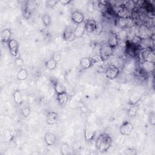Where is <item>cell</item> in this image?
Masks as SVG:
<instances>
[{
    "instance_id": "cell-1",
    "label": "cell",
    "mask_w": 155,
    "mask_h": 155,
    "mask_svg": "<svg viewBox=\"0 0 155 155\" xmlns=\"http://www.w3.org/2000/svg\"><path fill=\"white\" fill-rule=\"evenodd\" d=\"M112 143L111 137L107 133L100 134L96 141V147L100 152L104 153L107 152L111 147Z\"/></svg>"
},
{
    "instance_id": "cell-2",
    "label": "cell",
    "mask_w": 155,
    "mask_h": 155,
    "mask_svg": "<svg viewBox=\"0 0 155 155\" xmlns=\"http://www.w3.org/2000/svg\"><path fill=\"white\" fill-rule=\"evenodd\" d=\"M151 27L143 23L137 27L136 35H138L140 38H147L151 37Z\"/></svg>"
},
{
    "instance_id": "cell-3",
    "label": "cell",
    "mask_w": 155,
    "mask_h": 155,
    "mask_svg": "<svg viewBox=\"0 0 155 155\" xmlns=\"http://www.w3.org/2000/svg\"><path fill=\"white\" fill-rule=\"evenodd\" d=\"M119 73H120L119 68L116 65L113 64H111L107 67L105 72V74L107 78H108V79L112 80L115 79L116 77H117Z\"/></svg>"
},
{
    "instance_id": "cell-4",
    "label": "cell",
    "mask_w": 155,
    "mask_h": 155,
    "mask_svg": "<svg viewBox=\"0 0 155 155\" xmlns=\"http://www.w3.org/2000/svg\"><path fill=\"white\" fill-rule=\"evenodd\" d=\"M113 48L111 47L107 43L104 44L100 48L99 55L104 59H108L113 53Z\"/></svg>"
},
{
    "instance_id": "cell-5",
    "label": "cell",
    "mask_w": 155,
    "mask_h": 155,
    "mask_svg": "<svg viewBox=\"0 0 155 155\" xmlns=\"http://www.w3.org/2000/svg\"><path fill=\"white\" fill-rule=\"evenodd\" d=\"M140 56L142 59V61H147L154 63L155 62V54L153 49L143 50L140 54Z\"/></svg>"
},
{
    "instance_id": "cell-6",
    "label": "cell",
    "mask_w": 155,
    "mask_h": 155,
    "mask_svg": "<svg viewBox=\"0 0 155 155\" xmlns=\"http://www.w3.org/2000/svg\"><path fill=\"white\" fill-rule=\"evenodd\" d=\"M133 125L132 123L125 121L124 122L120 127V132L122 135L128 136L130 135L133 131Z\"/></svg>"
},
{
    "instance_id": "cell-7",
    "label": "cell",
    "mask_w": 155,
    "mask_h": 155,
    "mask_svg": "<svg viewBox=\"0 0 155 155\" xmlns=\"http://www.w3.org/2000/svg\"><path fill=\"white\" fill-rule=\"evenodd\" d=\"M8 47L10 50V54L13 57H16L18 54L19 44L16 39H11L8 43Z\"/></svg>"
},
{
    "instance_id": "cell-8",
    "label": "cell",
    "mask_w": 155,
    "mask_h": 155,
    "mask_svg": "<svg viewBox=\"0 0 155 155\" xmlns=\"http://www.w3.org/2000/svg\"><path fill=\"white\" fill-rule=\"evenodd\" d=\"M154 43V39L151 38H142L138 46L143 50L151 49Z\"/></svg>"
},
{
    "instance_id": "cell-9",
    "label": "cell",
    "mask_w": 155,
    "mask_h": 155,
    "mask_svg": "<svg viewBox=\"0 0 155 155\" xmlns=\"http://www.w3.org/2000/svg\"><path fill=\"white\" fill-rule=\"evenodd\" d=\"M71 19L76 24H80L84 21V16L80 11H74L71 15Z\"/></svg>"
},
{
    "instance_id": "cell-10",
    "label": "cell",
    "mask_w": 155,
    "mask_h": 155,
    "mask_svg": "<svg viewBox=\"0 0 155 155\" xmlns=\"http://www.w3.org/2000/svg\"><path fill=\"white\" fill-rule=\"evenodd\" d=\"M59 118V114L55 111H49L47 113L45 120L47 124L53 125L57 122Z\"/></svg>"
},
{
    "instance_id": "cell-11",
    "label": "cell",
    "mask_w": 155,
    "mask_h": 155,
    "mask_svg": "<svg viewBox=\"0 0 155 155\" xmlns=\"http://www.w3.org/2000/svg\"><path fill=\"white\" fill-rule=\"evenodd\" d=\"M84 24H85V31H87L88 33H93L97 30V23L96 21L94 19H87L84 22Z\"/></svg>"
},
{
    "instance_id": "cell-12",
    "label": "cell",
    "mask_w": 155,
    "mask_h": 155,
    "mask_svg": "<svg viewBox=\"0 0 155 155\" xmlns=\"http://www.w3.org/2000/svg\"><path fill=\"white\" fill-rule=\"evenodd\" d=\"M140 68H141L143 71H145L147 73H152L154 71L155 64L154 62H149L147 61H143L141 62Z\"/></svg>"
},
{
    "instance_id": "cell-13",
    "label": "cell",
    "mask_w": 155,
    "mask_h": 155,
    "mask_svg": "<svg viewBox=\"0 0 155 155\" xmlns=\"http://www.w3.org/2000/svg\"><path fill=\"white\" fill-rule=\"evenodd\" d=\"M44 141L48 146L53 145L56 142V137L54 134L51 132H46L44 135Z\"/></svg>"
},
{
    "instance_id": "cell-14",
    "label": "cell",
    "mask_w": 155,
    "mask_h": 155,
    "mask_svg": "<svg viewBox=\"0 0 155 155\" xmlns=\"http://www.w3.org/2000/svg\"><path fill=\"white\" fill-rule=\"evenodd\" d=\"M53 88L57 94L67 92L66 88L64 85L58 80L53 81Z\"/></svg>"
},
{
    "instance_id": "cell-15",
    "label": "cell",
    "mask_w": 155,
    "mask_h": 155,
    "mask_svg": "<svg viewBox=\"0 0 155 155\" xmlns=\"http://www.w3.org/2000/svg\"><path fill=\"white\" fill-rule=\"evenodd\" d=\"M11 31L8 28L4 29L1 33V40L2 43H8L11 40Z\"/></svg>"
},
{
    "instance_id": "cell-16",
    "label": "cell",
    "mask_w": 155,
    "mask_h": 155,
    "mask_svg": "<svg viewBox=\"0 0 155 155\" xmlns=\"http://www.w3.org/2000/svg\"><path fill=\"white\" fill-rule=\"evenodd\" d=\"M85 31V28L84 22L80 24H78L73 30L74 34L76 38L82 37L84 35Z\"/></svg>"
},
{
    "instance_id": "cell-17",
    "label": "cell",
    "mask_w": 155,
    "mask_h": 155,
    "mask_svg": "<svg viewBox=\"0 0 155 155\" xmlns=\"http://www.w3.org/2000/svg\"><path fill=\"white\" fill-rule=\"evenodd\" d=\"M62 38L64 41L68 42L73 41L76 38L73 31L71 30L70 29H66L64 30L62 33Z\"/></svg>"
},
{
    "instance_id": "cell-18",
    "label": "cell",
    "mask_w": 155,
    "mask_h": 155,
    "mask_svg": "<svg viewBox=\"0 0 155 155\" xmlns=\"http://www.w3.org/2000/svg\"><path fill=\"white\" fill-rule=\"evenodd\" d=\"M57 99L58 103L61 107H65L68 101V95L67 92L62 93L61 94H57Z\"/></svg>"
},
{
    "instance_id": "cell-19",
    "label": "cell",
    "mask_w": 155,
    "mask_h": 155,
    "mask_svg": "<svg viewBox=\"0 0 155 155\" xmlns=\"http://www.w3.org/2000/svg\"><path fill=\"white\" fill-rule=\"evenodd\" d=\"M95 136V131L90 127H87L84 130V138L87 141L92 140Z\"/></svg>"
},
{
    "instance_id": "cell-20",
    "label": "cell",
    "mask_w": 155,
    "mask_h": 155,
    "mask_svg": "<svg viewBox=\"0 0 155 155\" xmlns=\"http://www.w3.org/2000/svg\"><path fill=\"white\" fill-rule=\"evenodd\" d=\"M107 44L113 49L115 48L119 45V41L117 37L116 34H111L109 36Z\"/></svg>"
},
{
    "instance_id": "cell-21",
    "label": "cell",
    "mask_w": 155,
    "mask_h": 155,
    "mask_svg": "<svg viewBox=\"0 0 155 155\" xmlns=\"http://www.w3.org/2000/svg\"><path fill=\"white\" fill-rule=\"evenodd\" d=\"M93 65L92 60L91 58L85 57L81 59L80 61V65L83 69H88Z\"/></svg>"
},
{
    "instance_id": "cell-22",
    "label": "cell",
    "mask_w": 155,
    "mask_h": 155,
    "mask_svg": "<svg viewBox=\"0 0 155 155\" xmlns=\"http://www.w3.org/2000/svg\"><path fill=\"white\" fill-rule=\"evenodd\" d=\"M131 20V18L126 19V18H118L116 21V25L120 28L124 29L129 25Z\"/></svg>"
},
{
    "instance_id": "cell-23",
    "label": "cell",
    "mask_w": 155,
    "mask_h": 155,
    "mask_svg": "<svg viewBox=\"0 0 155 155\" xmlns=\"http://www.w3.org/2000/svg\"><path fill=\"white\" fill-rule=\"evenodd\" d=\"M28 73L25 68H21L18 72L16 75V78L19 81H25L27 79Z\"/></svg>"
},
{
    "instance_id": "cell-24",
    "label": "cell",
    "mask_w": 155,
    "mask_h": 155,
    "mask_svg": "<svg viewBox=\"0 0 155 155\" xmlns=\"http://www.w3.org/2000/svg\"><path fill=\"white\" fill-rule=\"evenodd\" d=\"M13 99L18 105H21L23 102V96L19 90H16L13 94Z\"/></svg>"
},
{
    "instance_id": "cell-25",
    "label": "cell",
    "mask_w": 155,
    "mask_h": 155,
    "mask_svg": "<svg viewBox=\"0 0 155 155\" xmlns=\"http://www.w3.org/2000/svg\"><path fill=\"white\" fill-rule=\"evenodd\" d=\"M57 64H58V62H56L53 59L51 58L45 62V67L48 70H53L56 68Z\"/></svg>"
},
{
    "instance_id": "cell-26",
    "label": "cell",
    "mask_w": 155,
    "mask_h": 155,
    "mask_svg": "<svg viewBox=\"0 0 155 155\" xmlns=\"http://www.w3.org/2000/svg\"><path fill=\"white\" fill-rule=\"evenodd\" d=\"M91 58L93 64H96L98 66L102 65L104 63V61H105L104 59L99 54L94 55Z\"/></svg>"
},
{
    "instance_id": "cell-27",
    "label": "cell",
    "mask_w": 155,
    "mask_h": 155,
    "mask_svg": "<svg viewBox=\"0 0 155 155\" xmlns=\"http://www.w3.org/2000/svg\"><path fill=\"white\" fill-rule=\"evenodd\" d=\"M140 96L137 93H134L130 96L129 99V103L130 104L134 105L136 103H137L140 101Z\"/></svg>"
},
{
    "instance_id": "cell-28",
    "label": "cell",
    "mask_w": 155,
    "mask_h": 155,
    "mask_svg": "<svg viewBox=\"0 0 155 155\" xmlns=\"http://www.w3.org/2000/svg\"><path fill=\"white\" fill-rule=\"evenodd\" d=\"M42 21L45 27H48L51 22V19L49 15L45 13L42 16Z\"/></svg>"
},
{
    "instance_id": "cell-29",
    "label": "cell",
    "mask_w": 155,
    "mask_h": 155,
    "mask_svg": "<svg viewBox=\"0 0 155 155\" xmlns=\"http://www.w3.org/2000/svg\"><path fill=\"white\" fill-rule=\"evenodd\" d=\"M61 150V153L63 155H67L69 153V151H70V148H69V145L68 143H63L60 148Z\"/></svg>"
},
{
    "instance_id": "cell-30",
    "label": "cell",
    "mask_w": 155,
    "mask_h": 155,
    "mask_svg": "<svg viewBox=\"0 0 155 155\" xmlns=\"http://www.w3.org/2000/svg\"><path fill=\"white\" fill-rule=\"evenodd\" d=\"M116 35H117V37L119 41H124L126 40V39L127 38V33L125 30H122L118 34H116Z\"/></svg>"
},
{
    "instance_id": "cell-31",
    "label": "cell",
    "mask_w": 155,
    "mask_h": 155,
    "mask_svg": "<svg viewBox=\"0 0 155 155\" xmlns=\"http://www.w3.org/2000/svg\"><path fill=\"white\" fill-rule=\"evenodd\" d=\"M137 108L136 106L134 105L132 107H131L129 108V110H128V115L130 117H134L137 113Z\"/></svg>"
},
{
    "instance_id": "cell-32",
    "label": "cell",
    "mask_w": 155,
    "mask_h": 155,
    "mask_svg": "<svg viewBox=\"0 0 155 155\" xmlns=\"http://www.w3.org/2000/svg\"><path fill=\"white\" fill-rule=\"evenodd\" d=\"M51 58L53 59L56 62H59L62 60V53L61 52H59V51L55 52V53H53V56H52Z\"/></svg>"
},
{
    "instance_id": "cell-33",
    "label": "cell",
    "mask_w": 155,
    "mask_h": 155,
    "mask_svg": "<svg viewBox=\"0 0 155 155\" xmlns=\"http://www.w3.org/2000/svg\"><path fill=\"white\" fill-rule=\"evenodd\" d=\"M21 114L23 117H27L30 114V108L28 107H25L21 110Z\"/></svg>"
},
{
    "instance_id": "cell-34",
    "label": "cell",
    "mask_w": 155,
    "mask_h": 155,
    "mask_svg": "<svg viewBox=\"0 0 155 155\" xmlns=\"http://www.w3.org/2000/svg\"><path fill=\"white\" fill-rule=\"evenodd\" d=\"M24 60L20 57H18L15 59V64L18 67H22L24 65Z\"/></svg>"
},
{
    "instance_id": "cell-35",
    "label": "cell",
    "mask_w": 155,
    "mask_h": 155,
    "mask_svg": "<svg viewBox=\"0 0 155 155\" xmlns=\"http://www.w3.org/2000/svg\"><path fill=\"white\" fill-rule=\"evenodd\" d=\"M59 1H54V0H51V1H47V5L48 6V7H54L56 5V4L58 3V2H59Z\"/></svg>"
},
{
    "instance_id": "cell-36",
    "label": "cell",
    "mask_w": 155,
    "mask_h": 155,
    "mask_svg": "<svg viewBox=\"0 0 155 155\" xmlns=\"http://www.w3.org/2000/svg\"><path fill=\"white\" fill-rule=\"evenodd\" d=\"M154 113H151L150 114V124L154 126L155 125V117H154Z\"/></svg>"
},
{
    "instance_id": "cell-37",
    "label": "cell",
    "mask_w": 155,
    "mask_h": 155,
    "mask_svg": "<svg viewBox=\"0 0 155 155\" xmlns=\"http://www.w3.org/2000/svg\"><path fill=\"white\" fill-rule=\"evenodd\" d=\"M71 2V1H70V0H61L59 1V2H61L63 5H68Z\"/></svg>"
}]
</instances>
